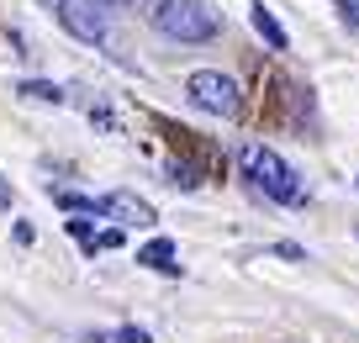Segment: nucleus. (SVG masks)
<instances>
[{
    "instance_id": "nucleus-1",
    "label": "nucleus",
    "mask_w": 359,
    "mask_h": 343,
    "mask_svg": "<svg viewBox=\"0 0 359 343\" xmlns=\"http://www.w3.org/2000/svg\"><path fill=\"white\" fill-rule=\"evenodd\" d=\"M238 164H243V175L254 180V190H264L269 201H280V206H302L306 201V185H302V175H296L291 164H285L275 148H264V143H248L243 154H238Z\"/></svg>"
},
{
    "instance_id": "nucleus-6",
    "label": "nucleus",
    "mask_w": 359,
    "mask_h": 343,
    "mask_svg": "<svg viewBox=\"0 0 359 343\" xmlns=\"http://www.w3.org/2000/svg\"><path fill=\"white\" fill-rule=\"evenodd\" d=\"M248 22H254V32L264 37L269 48H291V37H285V27L275 22V11H269L264 0H254V6H248Z\"/></svg>"
},
{
    "instance_id": "nucleus-2",
    "label": "nucleus",
    "mask_w": 359,
    "mask_h": 343,
    "mask_svg": "<svg viewBox=\"0 0 359 343\" xmlns=\"http://www.w3.org/2000/svg\"><path fill=\"white\" fill-rule=\"evenodd\" d=\"M154 27L175 43H206V37H217L222 16L206 0H154Z\"/></svg>"
},
{
    "instance_id": "nucleus-5",
    "label": "nucleus",
    "mask_w": 359,
    "mask_h": 343,
    "mask_svg": "<svg viewBox=\"0 0 359 343\" xmlns=\"http://www.w3.org/2000/svg\"><path fill=\"white\" fill-rule=\"evenodd\" d=\"M101 217H122V222H133V227H154V206L148 201H137L133 190H116V196H101Z\"/></svg>"
},
{
    "instance_id": "nucleus-8",
    "label": "nucleus",
    "mask_w": 359,
    "mask_h": 343,
    "mask_svg": "<svg viewBox=\"0 0 359 343\" xmlns=\"http://www.w3.org/2000/svg\"><path fill=\"white\" fill-rule=\"evenodd\" d=\"M16 90H22L27 100H43V106H64V90H58L53 79H22Z\"/></svg>"
},
{
    "instance_id": "nucleus-3",
    "label": "nucleus",
    "mask_w": 359,
    "mask_h": 343,
    "mask_svg": "<svg viewBox=\"0 0 359 343\" xmlns=\"http://www.w3.org/2000/svg\"><path fill=\"white\" fill-rule=\"evenodd\" d=\"M185 95L196 100L201 111H212V116H243V90H238L233 74H222V69H196L191 79H185Z\"/></svg>"
},
{
    "instance_id": "nucleus-4",
    "label": "nucleus",
    "mask_w": 359,
    "mask_h": 343,
    "mask_svg": "<svg viewBox=\"0 0 359 343\" xmlns=\"http://www.w3.org/2000/svg\"><path fill=\"white\" fill-rule=\"evenodd\" d=\"M48 6H53L58 27H64V32H74L79 43H90V48H101V43H106L101 11H90V6H79V0H48Z\"/></svg>"
},
{
    "instance_id": "nucleus-13",
    "label": "nucleus",
    "mask_w": 359,
    "mask_h": 343,
    "mask_svg": "<svg viewBox=\"0 0 359 343\" xmlns=\"http://www.w3.org/2000/svg\"><path fill=\"white\" fill-rule=\"evenodd\" d=\"M95 248H122V233H116V227H106V233L95 238Z\"/></svg>"
},
{
    "instance_id": "nucleus-7",
    "label": "nucleus",
    "mask_w": 359,
    "mask_h": 343,
    "mask_svg": "<svg viewBox=\"0 0 359 343\" xmlns=\"http://www.w3.org/2000/svg\"><path fill=\"white\" fill-rule=\"evenodd\" d=\"M137 264H143V269H164V275H180L175 243H169V238H154V243H143V248H137Z\"/></svg>"
},
{
    "instance_id": "nucleus-10",
    "label": "nucleus",
    "mask_w": 359,
    "mask_h": 343,
    "mask_svg": "<svg viewBox=\"0 0 359 343\" xmlns=\"http://www.w3.org/2000/svg\"><path fill=\"white\" fill-rule=\"evenodd\" d=\"M333 11H338V22H344L348 32H359V0H333Z\"/></svg>"
},
{
    "instance_id": "nucleus-15",
    "label": "nucleus",
    "mask_w": 359,
    "mask_h": 343,
    "mask_svg": "<svg viewBox=\"0 0 359 343\" xmlns=\"http://www.w3.org/2000/svg\"><path fill=\"white\" fill-rule=\"evenodd\" d=\"M101 6H116V0H101Z\"/></svg>"
},
{
    "instance_id": "nucleus-9",
    "label": "nucleus",
    "mask_w": 359,
    "mask_h": 343,
    "mask_svg": "<svg viewBox=\"0 0 359 343\" xmlns=\"http://www.w3.org/2000/svg\"><path fill=\"white\" fill-rule=\"evenodd\" d=\"M90 343H148L143 328H116V332H90Z\"/></svg>"
},
{
    "instance_id": "nucleus-11",
    "label": "nucleus",
    "mask_w": 359,
    "mask_h": 343,
    "mask_svg": "<svg viewBox=\"0 0 359 343\" xmlns=\"http://www.w3.org/2000/svg\"><path fill=\"white\" fill-rule=\"evenodd\" d=\"M69 238H74L85 254H95V233H90V222H69Z\"/></svg>"
},
{
    "instance_id": "nucleus-12",
    "label": "nucleus",
    "mask_w": 359,
    "mask_h": 343,
    "mask_svg": "<svg viewBox=\"0 0 359 343\" xmlns=\"http://www.w3.org/2000/svg\"><path fill=\"white\" fill-rule=\"evenodd\" d=\"M169 180H175L180 190H196V185H201V180H196V169H191V164H169Z\"/></svg>"
},
{
    "instance_id": "nucleus-14",
    "label": "nucleus",
    "mask_w": 359,
    "mask_h": 343,
    "mask_svg": "<svg viewBox=\"0 0 359 343\" xmlns=\"http://www.w3.org/2000/svg\"><path fill=\"white\" fill-rule=\"evenodd\" d=\"M0 206H6V185H0Z\"/></svg>"
}]
</instances>
